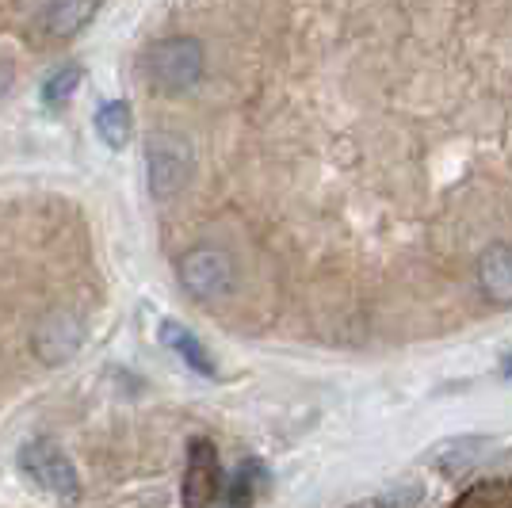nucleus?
<instances>
[{"instance_id": "f257e3e1", "label": "nucleus", "mask_w": 512, "mask_h": 508, "mask_svg": "<svg viewBox=\"0 0 512 508\" xmlns=\"http://www.w3.org/2000/svg\"><path fill=\"white\" fill-rule=\"evenodd\" d=\"M16 463H20L23 478L39 489V493H46L50 501H58L62 508L81 505V478H77V466H73V459H69L54 440H46V436L27 440V444L20 447V455H16Z\"/></svg>"}, {"instance_id": "f03ea898", "label": "nucleus", "mask_w": 512, "mask_h": 508, "mask_svg": "<svg viewBox=\"0 0 512 508\" xmlns=\"http://www.w3.org/2000/svg\"><path fill=\"white\" fill-rule=\"evenodd\" d=\"M203 69H207V54L203 46L188 39V35H172V39H161L153 43L146 54H142V73L150 88L165 92V96H180L203 81Z\"/></svg>"}, {"instance_id": "7ed1b4c3", "label": "nucleus", "mask_w": 512, "mask_h": 508, "mask_svg": "<svg viewBox=\"0 0 512 508\" xmlns=\"http://www.w3.org/2000/svg\"><path fill=\"white\" fill-rule=\"evenodd\" d=\"M234 256L218 245H195L180 256V287L195 302H214L234 291Z\"/></svg>"}, {"instance_id": "20e7f679", "label": "nucleus", "mask_w": 512, "mask_h": 508, "mask_svg": "<svg viewBox=\"0 0 512 508\" xmlns=\"http://www.w3.org/2000/svg\"><path fill=\"white\" fill-rule=\"evenodd\" d=\"M146 180L153 199H172L192 180V146L172 130L153 134L146 146Z\"/></svg>"}, {"instance_id": "39448f33", "label": "nucleus", "mask_w": 512, "mask_h": 508, "mask_svg": "<svg viewBox=\"0 0 512 508\" xmlns=\"http://www.w3.org/2000/svg\"><path fill=\"white\" fill-rule=\"evenodd\" d=\"M85 344V321L69 310H50L35 333H31V352L46 363V367H58V363L73 360Z\"/></svg>"}, {"instance_id": "423d86ee", "label": "nucleus", "mask_w": 512, "mask_h": 508, "mask_svg": "<svg viewBox=\"0 0 512 508\" xmlns=\"http://www.w3.org/2000/svg\"><path fill=\"white\" fill-rule=\"evenodd\" d=\"M222 493V466L218 451L207 440H195L188 447V466H184V482H180V505L184 508H211Z\"/></svg>"}, {"instance_id": "0eeeda50", "label": "nucleus", "mask_w": 512, "mask_h": 508, "mask_svg": "<svg viewBox=\"0 0 512 508\" xmlns=\"http://www.w3.org/2000/svg\"><path fill=\"white\" fill-rule=\"evenodd\" d=\"M478 287L497 306H512V245L497 241L478 256Z\"/></svg>"}, {"instance_id": "6e6552de", "label": "nucleus", "mask_w": 512, "mask_h": 508, "mask_svg": "<svg viewBox=\"0 0 512 508\" xmlns=\"http://www.w3.org/2000/svg\"><path fill=\"white\" fill-rule=\"evenodd\" d=\"M490 451V440L482 436H463V440H444L432 451V466L444 474H467L470 466H478Z\"/></svg>"}, {"instance_id": "1a4fd4ad", "label": "nucleus", "mask_w": 512, "mask_h": 508, "mask_svg": "<svg viewBox=\"0 0 512 508\" xmlns=\"http://www.w3.org/2000/svg\"><path fill=\"white\" fill-rule=\"evenodd\" d=\"M161 340H165V348H172L180 360L192 367L195 375H207V379L214 375L211 352L203 348V340L195 337L192 329H184V325H176V321H165V325H161Z\"/></svg>"}, {"instance_id": "9d476101", "label": "nucleus", "mask_w": 512, "mask_h": 508, "mask_svg": "<svg viewBox=\"0 0 512 508\" xmlns=\"http://www.w3.org/2000/svg\"><path fill=\"white\" fill-rule=\"evenodd\" d=\"M100 0H50L46 4V31L54 39H69L96 16Z\"/></svg>"}, {"instance_id": "9b49d317", "label": "nucleus", "mask_w": 512, "mask_h": 508, "mask_svg": "<svg viewBox=\"0 0 512 508\" xmlns=\"http://www.w3.org/2000/svg\"><path fill=\"white\" fill-rule=\"evenodd\" d=\"M96 134L104 138V146L111 149H123L134 134V115L123 100H104L96 107Z\"/></svg>"}, {"instance_id": "f8f14e48", "label": "nucleus", "mask_w": 512, "mask_h": 508, "mask_svg": "<svg viewBox=\"0 0 512 508\" xmlns=\"http://www.w3.org/2000/svg\"><path fill=\"white\" fill-rule=\"evenodd\" d=\"M268 486V466L249 459V463L237 466L234 482H230V493H226V508H253V501L264 493Z\"/></svg>"}, {"instance_id": "ddd939ff", "label": "nucleus", "mask_w": 512, "mask_h": 508, "mask_svg": "<svg viewBox=\"0 0 512 508\" xmlns=\"http://www.w3.org/2000/svg\"><path fill=\"white\" fill-rule=\"evenodd\" d=\"M77 85H81V65H77V62L54 69V73L46 77V85H43V104L46 107H62L65 100L77 92Z\"/></svg>"}, {"instance_id": "4468645a", "label": "nucleus", "mask_w": 512, "mask_h": 508, "mask_svg": "<svg viewBox=\"0 0 512 508\" xmlns=\"http://www.w3.org/2000/svg\"><path fill=\"white\" fill-rule=\"evenodd\" d=\"M421 501V486H394L379 497V508H413Z\"/></svg>"}, {"instance_id": "2eb2a0df", "label": "nucleus", "mask_w": 512, "mask_h": 508, "mask_svg": "<svg viewBox=\"0 0 512 508\" xmlns=\"http://www.w3.org/2000/svg\"><path fill=\"white\" fill-rule=\"evenodd\" d=\"M12 81H16V65H12L8 54H0V96L12 88Z\"/></svg>"}]
</instances>
